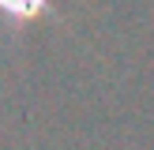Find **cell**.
<instances>
[{"instance_id": "cell-1", "label": "cell", "mask_w": 154, "mask_h": 150, "mask_svg": "<svg viewBox=\"0 0 154 150\" xmlns=\"http://www.w3.org/2000/svg\"><path fill=\"white\" fill-rule=\"evenodd\" d=\"M49 8V0H0V15L11 22H26L34 15H42Z\"/></svg>"}]
</instances>
